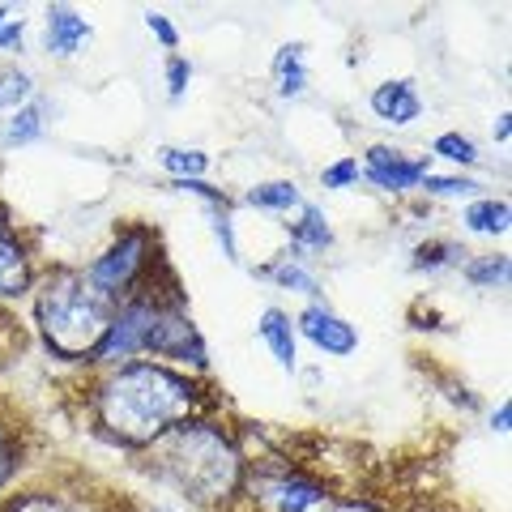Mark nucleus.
<instances>
[{
    "mask_svg": "<svg viewBox=\"0 0 512 512\" xmlns=\"http://www.w3.org/2000/svg\"><path fill=\"white\" fill-rule=\"evenodd\" d=\"M30 286V265L22 244L9 235V227L0 222V299H18Z\"/></svg>",
    "mask_w": 512,
    "mask_h": 512,
    "instance_id": "nucleus-12",
    "label": "nucleus"
},
{
    "mask_svg": "<svg viewBox=\"0 0 512 512\" xmlns=\"http://www.w3.org/2000/svg\"><path fill=\"white\" fill-rule=\"evenodd\" d=\"M0 26H5V9H0Z\"/></svg>",
    "mask_w": 512,
    "mask_h": 512,
    "instance_id": "nucleus-37",
    "label": "nucleus"
},
{
    "mask_svg": "<svg viewBox=\"0 0 512 512\" xmlns=\"http://www.w3.org/2000/svg\"><path fill=\"white\" fill-rule=\"evenodd\" d=\"M423 188L431 197H470V192H478V184L466 175H423Z\"/></svg>",
    "mask_w": 512,
    "mask_h": 512,
    "instance_id": "nucleus-25",
    "label": "nucleus"
},
{
    "mask_svg": "<svg viewBox=\"0 0 512 512\" xmlns=\"http://www.w3.org/2000/svg\"><path fill=\"white\" fill-rule=\"evenodd\" d=\"M158 163H163V171H171L175 180H201L205 167H210V154H201V150H175V146H167L163 154H158Z\"/></svg>",
    "mask_w": 512,
    "mask_h": 512,
    "instance_id": "nucleus-17",
    "label": "nucleus"
},
{
    "mask_svg": "<svg viewBox=\"0 0 512 512\" xmlns=\"http://www.w3.org/2000/svg\"><path fill=\"white\" fill-rule=\"evenodd\" d=\"M461 222H466V231L474 235H504L508 231V201H474L466 214H461Z\"/></svg>",
    "mask_w": 512,
    "mask_h": 512,
    "instance_id": "nucleus-15",
    "label": "nucleus"
},
{
    "mask_svg": "<svg viewBox=\"0 0 512 512\" xmlns=\"http://www.w3.org/2000/svg\"><path fill=\"white\" fill-rule=\"evenodd\" d=\"M320 500H325V487H316L299 474H278L269 483H261V504L269 512H308Z\"/></svg>",
    "mask_w": 512,
    "mask_h": 512,
    "instance_id": "nucleus-9",
    "label": "nucleus"
},
{
    "mask_svg": "<svg viewBox=\"0 0 512 512\" xmlns=\"http://www.w3.org/2000/svg\"><path fill=\"white\" fill-rule=\"evenodd\" d=\"M248 205H256V210H291V205H299V188L291 180L261 184L248 192Z\"/></svg>",
    "mask_w": 512,
    "mask_h": 512,
    "instance_id": "nucleus-19",
    "label": "nucleus"
},
{
    "mask_svg": "<svg viewBox=\"0 0 512 512\" xmlns=\"http://www.w3.org/2000/svg\"><path fill=\"white\" fill-rule=\"evenodd\" d=\"M265 274L274 278L278 286H286V291H299V295H308V299L320 295V282H316L303 265H295V261H282V265H274V269H265Z\"/></svg>",
    "mask_w": 512,
    "mask_h": 512,
    "instance_id": "nucleus-20",
    "label": "nucleus"
},
{
    "mask_svg": "<svg viewBox=\"0 0 512 512\" xmlns=\"http://www.w3.org/2000/svg\"><path fill=\"white\" fill-rule=\"evenodd\" d=\"M107 295H99L86 278L77 274H60L47 282V291L39 295V329L52 355L60 359H86L94 355V346L107 333Z\"/></svg>",
    "mask_w": 512,
    "mask_h": 512,
    "instance_id": "nucleus-2",
    "label": "nucleus"
},
{
    "mask_svg": "<svg viewBox=\"0 0 512 512\" xmlns=\"http://www.w3.org/2000/svg\"><path fill=\"white\" fill-rule=\"evenodd\" d=\"M188 77H192V64L184 56H171L167 60V90H171V99H184Z\"/></svg>",
    "mask_w": 512,
    "mask_h": 512,
    "instance_id": "nucleus-28",
    "label": "nucleus"
},
{
    "mask_svg": "<svg viewBox=\"0 0 512 512\" xmlns=\"http://www.w3.org/2000/svg\"><path fill=\"white\" fill-rule=\"evenodd\" d=\"M214 235H218V244H222V256L235 265L239 261V248H235V231H231V218H227V210H222L218 218H214Z\"/></svg>",
    "mask_w": 512,
    "mask_h": 512,
    "instance_id": "nucleus-29",
    "label": "nucleus"
},
{
    "mask_svg": "<svg viewBox=\"0 0 512 512\" xmlns=\"http://www.w3.org/2000/svg\"><path fill=\"white\" fill-rule=\"evenodd\" d=\"M355 180H359V163H355V158H342V163L325 167V175H320V184H325V188H346Z\"/></svg>",
    "mask_w": 512,
    "mask_h": 512,
    "instance_id": "nucleus-27",
    "label": "nucleus"
},
{
    "mask_svg": "<svg viewBox=\"0 0 512 512\" xmlns=\"http://www.w3.org/2000/svg\"><path fill=\"white\" fill-rule=\"evenodd\" d=\"M154 312H158V299H150V295L128 299L124 308L107 320V333H103V342L94 346V359L124 363V359H133L137 350H146V333L154 325Z\"/></svg>",
    "mask_w": 512,
    "mask_h": 512,
    "instance_id": "nucleus-4",
    "label": "nucleus"
},
{
    "mask_svg": "<svg viewBox=\"0 0 512 512\" xmlns=\"http://www.w3.org/2000/svg\"><path fill=\"white\" fill-rule=\"evenodd\" d=\"M427 171V158H402V150L393 146H372L367 150V180L376 188H389V192H406L414 184H423Z\"/></svg>",
    "mask_w": 512,
    "mask_h": 512,
    "instance_id": "nucleus-8",
    "label": "nucleus"
},
{
    "mask_svg": "<svg viewBox=\"0 0 512 512\" xmlns=\"http://www.w3.org/2000/svg\"><path fill=\"white\" fill-rule=\"evenodd\" d=\"M90 35H94L90 22L77 18L69 5H52V9H47V52L77 56V47H86Z\"/></svg>",
    "mask_w": 512,
    "mask_h": 512,
    "instance_id": "nucleus-10",
    "label": "nucleus"
},
{
    "mask_svg": "<svg viewBox=\"0 0 512 512\" xmlns=\"http://www.w3.org/2000/svg\"><path fill=\"white\" fill-rule=\"evenodd\" d=\"M5 325H9V320H5V316H0V333H5Z\"/></svg>",
    "mask_w": 512,
    "mask_h": 512,
    "instance_id": "nucleus-36",
    "label": "nucleus"
},
{
    "mask_svg": "<svg viewBox=\"0 0 512 512\" xmlns=\"http://www.w3.org/2000/svg\"><path fill=\"white\" fill-rule=\"evenodd\" d=\"M504 278H508V256H483V261L466 265L470 286H500Z\"/></svg>",
    "mask_w": 512,
    "mask_h": 512,
    "instance_id": "nucleus-23",
    "label": "nucleus"
},
{
    "mask_svg": "<svg viewBox=\"0 0 512 512\" xmlns=\"http://www.w3.org/2000/svg\"><path fill=\"white\" fill-rule=\"evenodd\" d=\"M372 111L384 124H414L423 116V103H419V94H414L410 82H384L372 94Z\"/></svg>",
    "mask_w": 512,
    "mask_h": 512,
    "instance_id": "nucleus-11",
    "label": "nucleus"
},
{
    "mask_svg": "<svg viewBox=\"0 0 512 512\" xmlns=\"http://www.w3.org/2000/svg\"><path fill=\"white\" fill-rule=\"evenodd\" d=\"M163 474L180 491L197 495V500H222V495L235 491L239 457H235V448L222 440V431L192 423V427H175V436L167 440Z\"/></svg>",
    "mask_w": 512,
    "mask_h": 512,
    "instance_id": "nucleus-3",
    "label": "nucleus"
},
{
    "mask_svg": "<svg viewBox=\"0 0 512 512\" xmlns=\"http://www.w3.org/2000/svg\"><path fill=\"white\" fill-rule=\"evenodd\" d=\"M303 43H286L282 52L274 56V77H278V94L282 99H299L308 90V73H303Z\"/></svg>",
    "mask_w": 512,
    "mask_h": 512,
    "instance_id": "nucleus-14",
    "label": "nucleus"
},
{
    "mask_svg": "<svg viewBox=\"0 0 512 512\" xmlns=\"http://www.w3.org/2000/svg\"><path fill=\"white\" fill-rule=\"evenodd\" d=\"M457 256H466L457 244H423L414 252V269H444V265H453Z\"/></svg>",
    "mask_w": 512,
    "mask_h": 512,
    "instance_id": "nucleus-26",
    "label": "nucleus"
},
{
    "mask_svg": "<svg viewBox=\"0 0 512 512\" xmlns=\"http://www.w3.org/2000/svg\"><path fill=\"white\" fill-rule=\"evenodd\" d=\"M30 90H35V82H30L26 73H18V69H5L0 73V107H18V103H26L30 99Z\"/></svg>",
    "mask_w": 512,
    "mask_h": 512,
    "instance_id": "nucleus-24",
    "label": "nucleus"
},
{
    "mask_svg": "<svg viewBox=\"0 0 512 512\" xmlns=\"http://www.w3.org/2000/svg\"><path fill=\"white\" fill-rule=\"evenodd\" d=\"M22 35H26L22 18L18 22H5V26H0V47H5V52H9V47H22Z\"/></svg>",
    "mask_w": 512,
    "mask_h": 512,
    "instance_id": "nucleus-32",
    "label": "nucleus"
},
{
    "mask_svg": "<svg viewBox=\"0 0 512 512\" xmlns=\"http://www.w3.org/2000/svg\"><path fill=\"white\" fill-rule=\"evenodd\" d=\"M146 231H128V235H120L116 239V248H107L99 261L90 265V274H86V282L94 286L99 295H120V291H128L133 286V278L141 274V265H146Z\"/></svg>",
    "mask_w": 512,
    "mask_h": 512,
    "instance_id": "nucleus-5",
    "label": "nucleus"
},
{
    "mask_svg": "<svg viewBox=\"0 0 512 512\" xmlns=\"http://www.w3.org/2000/svg\"><path fill=\"white\" fill-rule=\"evenodd\" d=\"M286 231H291V239L299 248H329L333 244V231L325 214L316 210V205H303V218L299 222H286Z\"/></svg>",
    "mask_w": 512,
    "mask_h": 512,
    "instance_id": "nucleus-16",
    "label": "nucleus"
},
{
    "mask_svg": "<svg viewBox=\"0 0 512 512\" xmlns=\"http://www.w3.org/2000/svg\"><path fill=\"white\" fill-rule=\"evenodd\" d=\"M13 470H18V448H13V440L0 431V487L13 478Z\"/></svg>",
    "mask_w": 512,
    "mask_h": 512,
    "instance_id": "nucleus-31",
    "label": "nucleus"
},
{
    "mask_svg": "<svg viewBox=\"0 0 512 512\" xmlns=\"http://www.w3.org/2000/svg\"><path fill=\"white\" fill-rule=\"evenodd\" d=\"M197 406V384L154 363H124L99 389V419L124 444H150Z\"/></svg>",
    "mask_w": 512,
    "mask_h": 512,
    "instance_id": "nucleus-1",
    "label": "nucleus"
},
{
    "mask_svg": "<svg viewBox=\"0 0 512 512\" xmlns=\"http://www.w3.org/2000/svg\"><path fill=\"white\" fill-rule=\"evenodd\" d=\"M261 338H265V346L274 350V359L286 367V372H295V363H299V355H295V325H291V316L286 312H278V308H265L261 312Z\"/></svg>",
    "mask_w": 512,
    "mask_h": 512,
    "instance_id": "nucleus-13",
    "label": "nucleus"
},
{
    "mask_svg": "<svg viewBox=\"0 0 512 512\" xmlns=\"http://www.w3.org/2000/svg\"><path fill=\"white\" fill-rule=\"evenodd\" d=\"M495 137L508 141V116H500V124H495Z\"/></svg>",
    "mask_w": 512,
    "mask_h": 512,
    "instance_id": "nucleus-35",
    "label": "nucleus"
},
{
    "mask_svg": "<svg viewBox=\"0 0 512 512\" xmlns=\"http://www.w3.org/2000/svg\"><path fill=\"white\" fill-rule=\"evenodd\" d=\"M299 329H303V338L312 346H320L325 355H355V346H359V329L350 325V320H342L338 312L320 308V303L303 308Z\"/></svg>",
    "mask_w": 512,
    "mask_h": 512,
    "instance_id": "nucleus-7",
    "label": "nucleus"
},
{
    "mask_svg": "<svg viewBox=\"0 0 512 512\" xmlns=\"http://www.w3.org/2000/svg\"><path fill=\"white\" fill-rule=\"evenodd\" d=\"M39 133H43V103L18 107L5 124V146H26V141H35Z\"/></svg>",
    "mask_w": 512,
    "mask_h": 512,
    "instance_id": "nucleus-18",
    "label": "nucleus"
},
{
    "mask_svg": "<svg viewBox=\"0 0 512 512\" xmlns=\"http://www.w3.org/2000/svg\"><path fill=\"white\" fill-rule=\"evenodd\" d=\"M436 150L440 158H448V163H457V167H474L478 163V146L470 137H461V133H444V137H436Z\"/></svg>",
    "mask_w": 512,
    "mask_h": 512,
    "instance_id": "nucleus-22",
    "label": "nucleus"
},
{
    "mask_svg": "<svg viewBox=\"0 0 512 512\" xmlns=\"http://www.w3.org/2000/svg\"><path fill=\"white\" fill-rule=\"evenodd\" d=\"M329 512H372L367 504H338V508H329Z\"/></svg>",
    "mask_w": 512,
    "mask_h": 512,
    "instance_id": "nucleus-34",
    "label": "nucleus"
},
{
    "mask_svg": "<svg viewBox=\"0 0 512 512\" xmlns=\"http://www.w3.org/2000/svg\"><path fill=\"white\" fill-rule=\"evenodd\" d=\"M146 26H150V35L163 43V47H175V43H180V30H175V26L163 18V13H146Z\"/></svg>",
    "mask_w": 512,
    "mask_h": 512,
    "instance_id": "nucleus-30",
    "label": "nucleus"
},
{
    "mask_svg": "<svg viewBox=\"0 0 512 512\" xmlns=\"http://www.w3.org/2000/svg\"><path fill=\"white\" fill-rule=\"evenodd\" d=\"M508 423H512V402H504L500 410H495V419H491V427H495V431H508Z\"/></svg>",
    "mask_w": 512,
    "mask_h": 512,
    "instance_id": "nucleus-33",
    "label": "nucleus"
},
{
    "mask_svg": "<svg viewBox=\"0 0 512 512\" xmlns=\"http://www.w3.org/2000/svg\"><path fill=\"white\" fill-rule=\"evenodd\" d=\"M9 512H94V508L82 500H60V495H22V500L9 504Z\"/></svg>",
    "mask_w": 512,
    "mask_h": 512,
    "instance_id": "nucleus-21",
    "label": "nucleus"
},
{
    "mask_svg": "<svg viewBox=\"0 0 512 512\" xmlns=\"http://www.w3.org/2000/svg\"><path fill=\"white\" fill-rule=\"evenodd\" d=\"M146 350H154V355H163V359L205 367V342H201L197 325H192L180 308H163V303H158L154 325L146 333Z\"/></svg>",
    "mask_w": 512,
    "mask_h": 512,
    "instance_id": "nucleus-6",
    "label": "nucleus"
}]
</instances>
